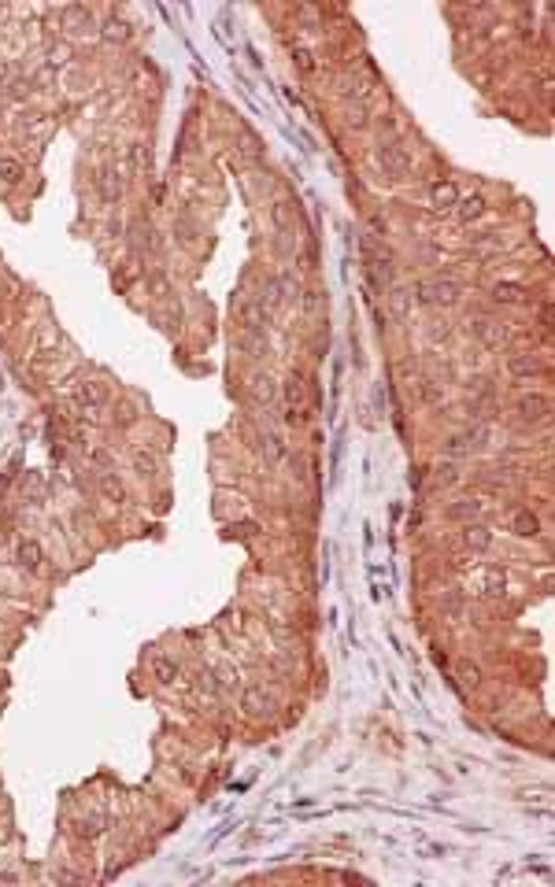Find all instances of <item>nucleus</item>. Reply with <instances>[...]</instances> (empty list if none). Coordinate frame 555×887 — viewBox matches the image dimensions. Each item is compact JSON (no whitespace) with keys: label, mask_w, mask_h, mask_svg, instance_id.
<instances>
[{"label":"nucleus","mask_w":555,"mask_h":887,"mask_svg":"<svg viewBox=\"0 0 555 887\" xmlns=\"http://www.w3.org/2000/svg\"><path fill=\"white\" fill-rule=\"evenodd\" d=\"M415 292H419V304L426 307H456L463 289L456 281H419Z\"/></svg>","instance_id":"f257e3e1"},{"label":"nucleus","mask_w":555,"mask_h":887,"mask_svg":"<svg viewBox=\"0 0 555 887\" xmlns=\"http://www.w3.org/2000/svg\"><path fill=\"white\" fill-rule=\"evenodd\" d=\"M374 159L385 171V178H393V181H404L411 174V155L400 145H378L374 148Z\"/></svg>","instance_id":"f03ea898"},{"label":"nucleus","mask_w":555,"mask_h":887,"mask_svg":"<svg viewBox=\"0 0 555 887\" xmlns=\"http://www.w3.org/2000/svg\"><path fill=\"white\" fill-rule=\"evenodd\" d=\"M74 399H78V407L82 411H100L108 403V385H100V381H78L74 385Z\"/></svg>","instance_id":"7ed1b4c3"},{"label":"nucleus","mask_w":555,"mask_h":887,"mask_svg":"<svg viewBox=\"0 0 555 887\" xmlns=\"http://www.w3.org/2000/svg\"><path fill=\"white\" fill-rule=\"evenodd\" d=\"M97 189H100V197H104V204H119V197H122V171H119V166H115V163L100 166Z\"/></svg>","instance_id":"20e7f679"},{"label":"nucleus","mask_w":555,"mask_h":887,"mask_svg":"<svg viewBox=\"0 0 555 887\" xmlns=\"http://www.w3.org/2000/svg\"><path fill=\"white\" fill-rule=\"evenodd\" d=\"M519 414H522L526 422H545L548 414H552V403H548V396H545V392L522 396V399H519Z\"/></svg>","instance_id":"39448f33"},{"label":"nucleus","mask_w":555,"mask_h":887,"mask_svg":"<svg viewBox=\"0 0 555 887\" xmlns=\"http://www.w3.org/2000/svg\"><path fill=\"white\" fill-rule=\"evenodd\" d=\"M15 562H19L22 569L37 573V569H41V562H45V547L37 544V540H19V547H15Z\"/></svg>","instance_id":"423d86ee"},{"label":"nucleus","mask_w":555,"mask_h":887,"mask_svg":"<svg viewBox=\"0 0 555 887\" xmlns=\"http://www.w3.org/2000/svg\"><path fill=\"white\" fill-rule=\"evenodd\" d=\"M430 204L437 207V211H451V207L459 204L456 181H433V185H430Z\"/></svg>","instance_id":"0eeeda50"},{"label":"nucleus","mask_w":555,"mask_h":887,"mask_svg":"<svg viewBox=\"0 0 555 887\" xmlns=\"http://www.w3.org/2000/svg\"><path fill=\"white\" fill-rule=\"evenodd\" d=\"M507 370H511V377H537L540 370H545V362H540L533 351H519V355L507 359Z\"/></svg>","instance_id":"6e6552de"},{"label":"nucleus","mask_w":555,"mask_h":887,"mask_svg":"<svg viewBox=\"0 0 555 887\" xmlns=\"http://www.w3.org/2000/svg\"><path fill=\"white\" fill-rule=\"evenodd\" d=\"M489 544H493V532H489L482 521L463 525V547H470V551H489Z\"/></svg>","instance_id":"1a4fd4ad"},{"label":"nucleus","mask_w":555,"mask_h":887,"mask_svg":"<svg viewBox=\"0 0 555 887\" xmlns=\"http://www.w3.org/2000/svg\"><path fill=\"white\" fill-rule=\"evenodd\" d=\"M241 322H244V329H248V333H263L267 322H270V311L260 304V299H255V304H244Z\"/></svg>","instance_id":"9d476101"},{"label":"nucleus","mask_w":555,"mask_h":887,"mask_svg":"<svg viewBox=\"0 0 555 887\" xmlns=\"http://www.w3.org/2000/svg\"><path fill=\"white\" fill-rule=\"evenodd\" d=\"M130 466H134V474H137V477H145V481L160 474V459H156V455H152L148 448L130 451Z\"/></svg>","instance_id":"9b49d317"},{"label":"nucleus","mask_w":555,"mask_h":887,"mask_svg":"<svg viewBox=\"0 0 555 887\" xmlns=\"http://www.w3.org/2000/svg\"><path fill=\"white\" fill-rule=\"evenodd\" d=\"M97 488H100V495H104L108 503H122V499H126V485L119 481V474H100V477H97Z\"/></svg>","instance_id":"f8f14e48"},{"label":"nucleus","mask_w":555,"mask_h":887,"mask_svg":"<svg viewBox=\"0 0 555 887\" xmlns=\"http://www.w3.org/2000/svg\"><path fill=\"white\" fill-rule=\"evenodd\" d=\"M485 207H489V204H485V197H482V192H474V197H463V200L456 204V211H459V218H463V222H474V218H482V215H485Z\"/></svg>","instance_id":"ddd939ff"},{"label":"nucleus","mask_w":555,"mask_h":887,"mask_svg":"<svg viewBox=\"0 0 555 887\" xmlns=\"http://www.w3.org/2000/svg\"><path fill=\"white\" fill-rule=\"evenodd\" d=\"M493 296H496V304H526V289L522 285H514V281H500V285H493Z\"/></svg>","instance_id":"4468645a"},{"label":"nucleus","mask_w":555,"mask_h":887,"mask_svg":"<svg viewBox=\"0 0 555 887\" xmlns=\"http://www.w3.org/2000/svg\"><path fill=\"white\" fill-rule=\"evenodd\" d=\"M100 37H104V41H111V45H122V41H130V26H126L122 19H104V26H100Z\"/></svg>","instance_id":"2eb2a0df"},{"label":"nucleus","mask_w":555,"mask_h":887,"mask_svg":"<svg viewBox=\"0 0 555 887\" xmlns=\"http://www.w3.org/2000/svg\"><path fill=\"white\" fill-rule=\"evenodd\" d=\"M344 126H352V129H367L370 126V111H367L363 100H359V104H344Z\"/></svg>","instance_id":"dca6fc26"},{"label":"nucleus","mask_w":555,"mask_h":887,"mask_svg":"<svg viewBox=\"0 0 555 887\" xmlns=\"http://www.w3.org/2000/svg\"><path fill=\"white\" fill-rule=\"evenodd\" d=\"M537 529H540V521L533 511H519L511 518V532H519V537H537Z\"/></svg>","instance_id":"f3484780"},{"label":"nucleus","mask_w":555,"mask_h":887,"mask_svg":"<svg viewBox=\"0 0 555 887\" xmlns=\"http://www.w3.org/2000/svg\"><path fill=\"white\" fill-rule=\"evenodd\" d=\"M152 673H156L160 684H174V681H178V662L156 655V658H152Z\"/></svg>","instance_id":"a211bd4d"},{"label":"nucleus","mask_w":555,"mask_h":887,"mask_svg":"<svg viewBox=\"0 0 555 887\" xmlns=\"http://www.w3.org/2000/svg\"><path fill=\"white\" fill-rule=\"evenodd\" d=\"M270 707H274V702L267 699V691H260V688L244 691V710L248 714H270Z\"/></svg>","instance_id":"6ab92c4d"},{"label":"nucleus","mask_w":555,"mask_h":887,"mask_svg":"<svg viewBox=\"0 0 555 887\" xmlns=\"http://www.w3.org/2000/svg\"><path fill=\"white\" fill-rule=\"evenodd\" d=\"M22 178H27L22 163H19V159H11V155H4V159H0V181H4V185H19Z\"/></svg>","instance_id":"aec40b11"},{"label":"nucleus","mask_w":555,"mask_h":887,"mask_svg":"<svg viewBox=\"0 0 555 887\" xmlns=\"http://www.w3.org/2000/svg\"><path fill=\"white\" fill-rule=\"evenodd\" d=\"M252 392H255V399H260V403H270V399L278 396V381H274L270 374H260V377L252 381Z\"/></svg>","instance_id":"412c9836"},{"label":"nucleus","mask_w":555,"mask_h":887,"mask_svg":"<svg viewBox=\"0 0 555 887\" xmlns=\"http://www.w3.org/2000/svg\"><path fill=\"white\" fill-rule=\"evenodd\" d=\"M477 514H482V503H477V499H474V503H470V499H459V503L448 506V518H477Z\"/></svg>","instance_id":"4be33fe9"},{"label":"nucleus","mask_w":555,"mask_h":887,"mask_svg":"<svg viewBox=\"0 0 555 887\" xmlns=\"http://www.w3.org/2000/svg\"><path fill=\"white\" fill-rule=\"evenodd\" d=\"M130 159H134L137 171H148V166H152V152H148L145 141H134V145H130Z\"/></svg>","instance_id":"5701e85b"},{"label":"nucleus","mask_w":555,"mask_h":887,"mask_svg":"<svg viewBox=\"0 0 555 887\" xmlns=\"http://www.w3.org/2000/svg\"><path fill=\"white\" fill-rule=\"evenodd\" d=\"M286 399L293 403V407H300V403H304V377L300 374H293L286 381Z\"/></svg>","instance_id":"b1692460"},{"label":"nucleus","mask_w":555,"mask_h":887,"mask_svg":"<svg viewBox=\"0 0 555 887\" xmlns=\"http://www.w3.org/2000/svg\"><path fill=\"white\" fill-rule=\"evenodd\" d=\"M293 63H296L304 74H315V71H318V63H315V56H311L307 48H296V52H293Z\"/></svg>","instance_id":"393cba45"},{"label":"nucleus","mask_w":555,"mask_h":887,"mask_svg":"<svg viewBox=\"0 0 555 887\" xmlns=\"http://www.w3.org/2000/svg\"><path fill=\"white\" fill-rule=\"evenodd\" d=\"M30 89H34V82H27V78H15V82H8V97H11V100H27Z\"/></svg>","instance_id":"a878e982"},{"label":"nucleus","mask_w":555,"mask_h":887,"mask_svg":"<svg viewBox=\"0 0 555 887\" xmlns=\"http://www.w3.org/2000/svg\"><path fill=\"white\" fill-rule=\"evenodd\" d=\"M456 481H459L456 462H441V466H437V485H456Z\"/></svg>","instance_id":"bb28decb"},{"label":"nucleus","mask_w":555,"mask_h":887,"mask_svg":"<svg viewBox=\"0 0 555 887\" xmlns=\"http://www.w3.org/2000/svg\"><path fill=\"white\" fill-rule=\"evenodd\" d=\"M463 684L477 688V684H482V669H477V665H470V662H463Z\"/></svg>","instance_id":"cd10ccee"},{"label":"nucleus","mask_w":555,"mask_h":887,"mask_svg":"<svg viewBox=\"0 0 555 887\" xmlns=\"http://www.w3.org/2000/svg\"><path fill=\"white\" fill-rule=\"evenodd\" d=\"M85 455H89V462H97V466H111L108 448H85Z\"/></svg>","instance_id":"c85d7f7f"},{"label":"nucleus","mask_w":555,"mask_h":887,"mask_svg":"<svg viewBox=\"0 0 555 887\" xmlns=\"http://www.w3.org/2000/svg\"><path fill=\"white\" fill-rule=\"evenodd\" d=\"M8 82H11V63L0 59V85H8Z\"/></svg>","instance_id":"c756f323"},{"label":"nucleus","mask_w":555,"mask_h":887,"mask_svg":"<svg viewBox=\"0 0 555 887\" xmlns=\"http://www.w3.org/2000/svg\"><path fill=\"white\" fill-rule=\"evenodd\" d=\"M318 304H322V299H318V292H304V307H307V311H315Z\"/></svg>","instance_id":"7c9ffc66"}]
</instances>
